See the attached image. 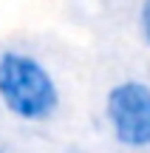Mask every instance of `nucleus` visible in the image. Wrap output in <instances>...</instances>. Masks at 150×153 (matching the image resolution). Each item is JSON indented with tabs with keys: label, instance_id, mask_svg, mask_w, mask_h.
Masks as SVG:
<instances>
[{
	"label": "nucleus",
	"instance_id": "3",
	"mask_svg": "<svg viewBox=\"0 0 150 153\" xmlns=\"http://www.w3.org/2000/svg\"><path fill=\"white\" fill-rule=\"evenodd\" d=\"M139 26H142V37L150 45V0H142V11H139Z\"/></svg>",
	"mask_w": 150,
	"mask_h": 153
},
{
	"label": "nucleus",
	"instance_id": "2",
	"mask_svg": "<svg viewBox=\"0 0 150 153\" xmlns=\"http://www.w3.org/2000/svg\"><path fill=\"white\" fill-rule=\"evenodd\" d=\"M105 114L119 145L150 148V85L136 79L113 85L108 91Z\"/></svg>",
	"mask_w": 150,
	"mask_h": 153
},
{
	"label": "nucleus",
	"instance_id": "1",
	"mask_svg": "<svg viewBox=\"0 0 150 153\" xmlns=\"http://www.w3.org/2000/svg\"><path fill=\"white\" fill-rule=\"evenodd\" d=\"M0 102L23 122H45L60 108V88L37 57L23 51H3Z\"/></svg>",
	"mask_w": 150,
	"mask_h": 153
},
{
	"label": "nucleus",
	"instance_id": "4",
	"mask_svg": "<svg viewBox=\"0 0 150 153\" xmlns=\"http://www.w3.org/2000/svg\"><path fill=\"white\" fill-rule=\"evenodd\" d=\"M0 153H3V150H0Z\"/></svg>",
	"mask_w": 150,
	"mask_h": 153
}]
</instances>
